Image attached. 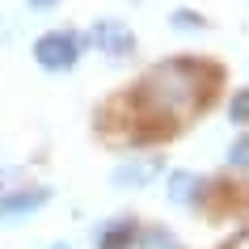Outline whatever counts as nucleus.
Instances as JSON below:
<instances>
[{"label":"nucleus","instance_id":"1","mask_svg":"<svg viewBox=\"0 0 249 249\" xmlns=\"http://www.w3.org/2000/svg\"><path fill=\"white\" fill-rule=\"evenodd\" d=\"M203 106V80H198V68L195 64H160L152 68L140 89H135V110L157 123V127H169V123H186Z\"/></svg>","mask_w":249,"mask_h":249},{"label":"nucleus","instance_id":"15","mask_svg":"<svg viewBox=\"0 0 249 249\" xmlns=\"http://www.w3.org/2000/svg\"><path fill=\"white\" fill-rule=\"evenodd\" d=\"M51 249H72V245H64V241H55V245H51Z\"/></svg>","mask_w":249,"mask_h":249},{"label":"nucleus","instance_id":"3","mask_svg":"<svg viewBox=\"0 0 249 249\" xmlns=\"http://www.w3.org/2000/svg\"><path fill=\"white\" fill-rule=\"evenodd\" d=\"M93 47L102 55H110V59H123V55L135 51V34L123 21H97L93 26Z\"/></svg>","mask_w":249,"mask_h":249},{"label":"nucleus","instance_id":"14","mask_svg":"<svg viewBox=\"0 0 249 249\" xmlns=\"http://www.w3.org/2000/svg\"><path fill=\"white\" fill-rule=\"evenodd\" d=\"M4 182H13V169H0V195H4Z\"/></svg>","mask_w":249,"mask_h":249},{"label":"nucleus","instance_id":"8","mask_svg":"<svg viewBox=\"0 0 249 249\" xmlns=\"http://www.w3.org/2000/svg\"><path fill=\"white\" fill-rule=\"evenodd\" d=\"M228 118H232V123H249V89L236 93L232 102H228Z\"/></svg>","mask_w":249,"mask_h":249},{"label":"nucleus","instance_id":"4","mask_svg":"<svg viewBox=\"0 0 249 249\" xmlns=\"http://www.w3.org/2000/svg\"><path fill=\"white\" fill-rule=\"evenodd\" d=\"M51 203V190L47 186H34V190H13V195H0V220L13 224L21 215H34L38 207Z\"/></svg>","mask_w":249,"mask_h":249},{"label":"nucleus","instance_id":"13","mask_svg":"<svg viewBox=\"0 0 249 249\" xmlns=\"http://www.w3.org/2000/svg\"><path fill=\"white\" fill-rule=\"evenodd\" d=\"M228 249H249V232H241V236H236V241H232Z\"/></svg>","mask_w":249,"mask_h":249},{"label":"nucleus","instance_id":"10","mask_svg":"<svg viewBox=\"0 0 249 249\" xmlns=\"http://www.w3.org/2000/svg\"><path fill=\"white\" fill-rule=\"evenodd\" d=\"M228 160H232V165H241V169H249V135H241V140L228 148Z\"/></svg>","mask_w":249,"mask_h":249},{"label":"nucleus","instance_id":"6","mask_svg":"<svg viewBox=\"0 0 249 249\" xmlns=\"http://www.w3.org/2000/svg\"><path fill=\"white\" fill-rule=\"evenodd\" d=\"M203 178H198V173H190V169H178L169 178V198L173 203H182V207H190V203H198V198H203Z\"/></svg>","mask_w":249,"mask_h":249},{"label":"nucleus","instance_id":"9","mask_svg":"<svg viewBox=\"0 0 249 249\" xmlns=\"http://www.w3.org/2000/svg\"><path fill=\"white\" fill-rule=\"evenodd\" d=\"M173 26L178 30H203L207 21H203L198 13H190V9H178V13H173Z\"/></svg>","mask_w":249,"mask_h":249},{"label":"nucleus","instance_id":"2","mask_svg":"<svg viewBox=\"0 0 249 249\" xmlns=\"http://www.w3.org/2000/svg\"><path fill=\"white\" fill-rule=\"evenodd\" d=\"M34 59L47 72H72L76 59H80V38L68 34V30H51V34H42L34 42Z\"/></svg>","mask_w":249,"mask_h":249},{"label":"nucleus","instance_id":"5","mask_svg":"<svg viewBox=\"0 0 249 249\" xmlns=\"http://www.w3.org/2000/svg\"><path fill=\"white\" fill-rule=\"evenodd\" d=\"M160 173V160H127V165H118L114 173H110V182L118 186V190H140V186H148L152 178Z\"/></svg>","mask_w":249,"mask_h":249},{"label":"nucleus","instance_id":"11","mask_svg":"<svg viewBox=\"0 0 249 249\" xmlns=\"http://www.w3.org/2000/svg\"><path fill=\"white\" fill-rule=\"evenodd\" d=\"M144 245L148 249H182L178 236H169V232H144Z\"/></svg>","mask_w":249,"mask_h":249},{"label":"nucleus","instance_id":"7","mask_svg":"<svg viewBox=\"0 0 249 249\" xmlns=\"http://www.w3.org/2000/svg\"><path fill=\"white\" fill-rule=\"evenodd\" d=\"M131 228H135V224H127V220L102 228V232H97V249H127V245H131V236H135Z\"/></svg>","mask_w":249,"mask_h":249},{"label":"nucleus","instance_id":"12","mask_svg":"<svg viewBox=\"0 0 249 249\" xmlns=\"http://www.w3.org/2000/svg\"><path fill=\"white\" fill-rule=\"evenodd\" d=\"M30 9H55V4H59V0H26Z\"/></svg>","mask_w":249,"mask_h":249}]
</instances>
